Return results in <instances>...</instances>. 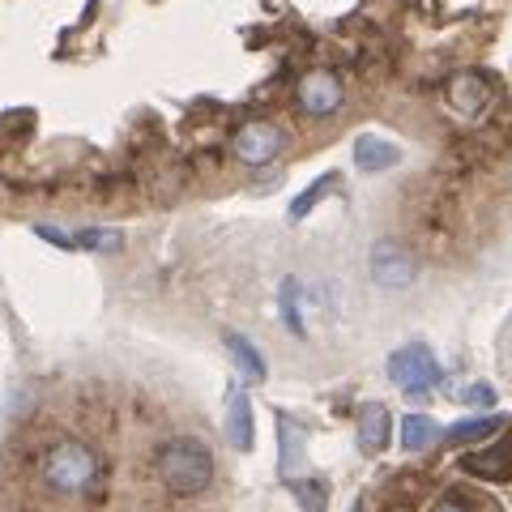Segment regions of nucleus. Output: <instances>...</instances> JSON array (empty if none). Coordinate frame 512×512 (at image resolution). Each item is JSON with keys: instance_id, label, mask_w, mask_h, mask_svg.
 I'll return each instance as SVG.
<instances>
[{"instance_id": "f257e3e1", "label": "nucleus", "mask_w": 512, "mask_h": 512, "mask_svg": "<svg viewBox=\"0 0 512 512\" xmlns=\"http://www.w3.org/2000/svg\"><path fill=\"white\" fill-rule=\"evenodd\" d=\"M154 474L175 500H197L214 483V453L197 436H171L167 444H158Z\"/></svg>"}, {"instance_id": "f03ea898", "label": "nucleus", "mask_w": 512, "mask_h": 512, "mask_svg": "<svg viewBox=\"0 0 512 512\" xmlns=\"http://www.w3.org/2000/svg\"><path fill=\"white\" fill-rule=\"evenodd\" d=\"M39 470H43V483L56 495H64V500H82V495H90L94 483L103 478V461L82 440H56L43 453Z\"/></svg>"}, {"instance_id": "7ed1b4c3", "label": "nucleus", "mask_w": 512, "mask_h": 512, "mask_svg": "<svg viewBox=\"0 0 512 512\" xmlns=\"http://www.w3.org/2000/svg\"><path fill=\"white\" fill-rule=\"evenodd\" d=\"M384 372H389V380L410 397H423L440 384V363L423 342H410L402 350H393L389 363H384Z\"/></svg>"}, {"instance_id": "20e7f679", "label": "nucleus", "mask_w": 512, "mask_h": 512, "mask_svg": "<svg viewBox=\"0 0 512 512\" xmlns=\"http://www.w3.org/2000/svg\"><path fill=\"white\" fill-rule=\"evenodd\" d=\"M367 274H372L376 286L384 291H406L419 278V261H414V252L406 244H397V239H380L372 244V256H367Z\"/></svg>"}, {"instance_id": "39448f33", "label": "nucleus", "mask_w": 512, "mask_h": 512, "mask_svg": "<svg viewBox=\"0 0 512 512\" xmlns=\"http://www.w3.org/2000/svg\"><path fill=\"white\" fill-rule=\"evenodd\" d=\"M286 146V133L278 124H269V120H252L244 124L239 133L231 137V154L239 158L244 167H265V163H274V158L282 154Z\"/></svg>"}, {"instance_id": "423d86ee", "label": "nucleus", "mask_w": 512, "mask_h": 512, "mask_svg": "<svg viewBox=\"0 0 512 512\" xmlns=\"http://www.w3.org/2000/svg\"><path fill=\"white\" fill-rule=\"evenodd\" d=\"M295 103H299L303 116H312V120L338 116V107H342V82H338V73H329V69L303 73L299 86H295Z\"/></svg>"}, {"instance_id": "0eeeda50", "label": "nucleus", "mask_w": 512, "mask_h": 512, "mask_svg": "<svg viewBox=\"0 0 512 512\" xmlns=\"http://www.w3.org/2000/svg\"><path fill=\"white\" fill-rule=\"evenodd\" d=\"M444 103L457 120H478L491 107V82L483 73H453L444 86Z\"/></svg>"}, {"instance_id": "6e6552de", "label": "nucleus", "mask_w": 512, "mask_h": 512, "mask_svg": "<svg viewBox=\"0 0 512 512\" xmlns=\"http://www.w3.org/2000/svg\"><path fill=\"white\" fill-rule=\"evenodd\" d=\"M227 440L239 448V453H252L256 448V419H252V397H248V389L244 384H231L227 389Z\"/></svg>"}, {"instance_id": "1a4fd4ad", "label": "nucleus", "mask_w": 512, "mask_h": 512, "mask_svg": "<svg viewBox=\"0 0 512 512\" xmlns=\"http://www.w3.org/2000/svg\"><path fill=\"white\" fill-rule=\"evenodd\" d=\"M461 470L474 478H487V483H508L512 478V436L478 448V453H466L461 457Z\"/></svg>"}, {"instance_id": "9d476101", "label": "nucleus", "mask_w": 512, "mask_h": 512, "mask_svg": "<svg viewBox=\"0 0 512 512\" xmlns=\"http://www.w3.org/2000/svg\"><path fill=\"white\" fill-rule=\"evenodd\" d=\"M389 444H393V414H389V406L367 402L359 410V448H363L367 457H376Z\"/></svg>"}, {"instance_id": "9b49d317", "label": "nucleus", "mask_w": 512, "mask_h": 512, "mask_svg": "<svg viewBox=\"0 0 512 512\" xmlns=\"http://www.w3.org/2000/svg\"><path fill=\"white\" fill-rule=\"evenodd\" d=\"M222 346L231 350V363L239 367V380H244V384H261V380L269 376V363H265L261 350L252 346V338H244V333L227 329V333H222Z\"/></svg>"}, {"instance_id": "f8f14e48", "label": "nucleus", "mask_w": 512, "mask_h": 512, "mask_svg": "<svg viewBox=\"0 0 512 512\" xmlns=\"http://www.w3.org/2000/svg\"><path fill=\"white\" fill-rule=\"evenodd\" d=\"M402 163V150L393 146L389 137H376V133H363L355 137V167L367 171V175H376V171H389Z\"/></svg>"}, {"instance_id": "ddd939ff", "label": "nucleus", "mask_w": 512, "mask_h": 512, "mask_svg": "<svg viewBox=\"0 0 512 512\" xmlns=\"http://www.w3.org/2000/svg\"><path fill=\"white\" fill-rule=\"evenodd\" d=\"M397 440H402L406 453H423L440 440V427L431 414H402V427H397Z\"/></svg>"}, {"instance_id": "4468645a", "label": "nucleus", "mask_w": 512, "mask_h": 512, "mask_svg": "<svg viewBox=\"0 0 512 512\" xmlns=\"http://www.w3.org/2000/svg\"><path fill=\"white\" fill-rule=\"evenodd\" d=\"M338 184H342V175H338V171H325V175H320V180H316V184H308V188H303V192H299V197L291 201V210H286V218H291V222H299V218H308V214H312V210H316V205H320V201H325V197H329V192H333V188H338Z\"/></svg>"}, {"instance_id": "2eb2a0df", "label": "nucleus", "mask_w": 512, "mask_h": 512, "mask_svg": "<svg viewBox=\"0 0 512 512\" xmlns=\"http://www.w3.org/2000/svg\"><path fill=\"white\" fill-rule=\"evenodd\" d=\"M286 491L299 500L303 512H325L329 508V487L320 478H286Z\"/></svg>"}, {"instance_id": "dca6fc26", "label": "nucleus", "mask_w": 512, "mask_h": 512, "mask_svg": "<svg viewBox=\"0 0 512 512\" xmlns=\"http://www.w3.org/2000/svg\"><path fill=\"white\" fill-rule=\"evenodd\" d=\"M278 440H282L278 470H282V478H291V470H295V453H303V427H295L291 414H278Z\"/></svg>"}, {"instance_id": "f3484780", "label": "nucleus", "mask_w": 512, "mask_h": 512, "mask_svg": "<svg viewBox=\"0 0 512 512\" xmlns=\"http://www.w3.org/2000/svg\"><path fill=\"white\" fill-rule=\"evenodd\" d=\"M278 308H282V320L295 338H308V325H303V312H299V282L295 278H282L278 286Z\"/></svg>"}, {"instance_id": "a211bd4d", "label": "nucleus", "mask_w": 512, "mask_h": 512, "mask_svg": "<svg viewBox=\"0 0 512 512\" xmlns=\"http://www.w3.org/2000/svg\"><path fill=\"white\" fill-rule=\"evenodd\" d=\"M500 427H504L500 419H461V423L448 427V440H453V444H474V440L495 436Z\"/></svg>"}, {"instance_id": "6ab92c4d", "label": "nucleus", "mask_w": 512, "mask_h": 512, "mask_svg": "<svg viewBox=\"0 0 512 512\" xmlns=\"http://www.w3.org/2000/svg\"><path fill=\"white\" fill-rule=\"evenodd\" d=\"M73 239H77V248H90V252H120L124 248V235L116 227H86Z\"/></svg>"}, {"instance_id": "aec40b11", "label": "nucleus", "mask_w": 512, "mask_h": 512, "mask_svg": "<svg viewBox=\"0 0 512 512\" xmlns=\"http://www.w3.org/2000/svg\"><path fill=\"white\" fill-rule=\"evenodd\" d=\"M457 397L466 406H495V389H491V384H466V389H457Z\"/></svg>"}, {"instance_id": "412c9836", "label": "nucleus", "mask_w": 512, "mask_h": 512, "mask_svg": "<svg viewBox=\"0 0 512 512\" xmlns=\"http://www.w3.org/2000/svg\"><path fill=\"white\" fill-rule=\"evenodd\" d=\"M35 235H39V239H47V244L64 248V252H73V248H77V239H73L69 231H60V227H47V222H35Z\"/></svg>"}, {"instance_id": "4be33fe9", "label": "nucleus", "mask_w": 512, "mask_h": 512, "mask_svg": "<svg viewBox=\"0 0 512 512\" xmlns=\"http://www.w3.org/2000/svg\"><path fill=\"white\" fill-rule=\"evenodd\" d=\"M431 512H470V508L461 504V500H453V495H444L440 504H431Z\"/></svg>"}]
</instances>
